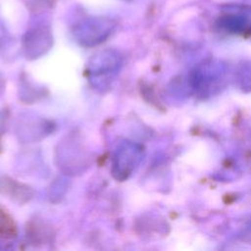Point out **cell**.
<instances>
[{"instance_id": "cell-1", "label": "cell", "mask_w": 251, "mask_h": 251, "mask_svg": "<svg viewBox=\"0 0 251 251\" xmlns=\"http://www.w3.org/2000/svg\"><path fill=\"white\" fill-rule=\"evenodd\" d=\"M114 28V22L108 18H91L75 28V36L81 44H97L106 39Z\"/></svg>"}]
</instances>
